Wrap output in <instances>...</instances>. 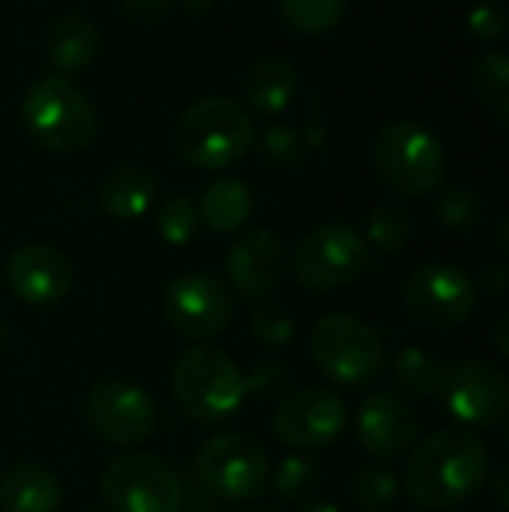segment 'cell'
Wrapping results in <instances>:
<instances>
[{"label":"cell","instance_id":"cell-31","mask_svg":"<svg viewBox=\"0 0 509 512\" xmlns=\"http://www.w3.org/2000/svg\"><path fill=\"white\" fill-rule=\"evenodd\" d=\"M249 327H252V336L267 348H282L294 339V318H291V312H285L276 303L255 309Z\"/></svg>","mask_w":509,"mask_h":512},{"label":"cell","instance_id":"cell-39","mask_svg":"<svg viewBox=\"0 0 509 512\" xmlns=\"http://www.w3.org/2000/svg\"><path fill=\"white\" fill-rule=\"evenodd\" d=\"M297 512H339V507L330 501H312V504H303Z\"/></svg>","mask_w":509,"mask_h":512},{"label":"cell","instance_id":"cell-11","mask_svg":"<svg viewBox=\"0 0 509 512\" xmlns=\"http://www.w3.org/2000/svg\"><path fill=\"white\" fill-rule=\"evenodd\" d=\"M165 318L189 342L222 336L234 318V300L222 279L210 273H183L165 288Z\"/></svg>","mask_w":509,"mask_h":512},{"label":"cell","instance_id":"cell-6","mask_svg":"<svg viewBox=\"0 0 509 512\" xmlns=\"http://www.w3.org/2000/svg\"><path fill=\"white\" fill-rule=\"evenodd\" d=\"M309 351L318 372L345 387L372 384L384 369L381 336L366 321L345 312H330L315 324Z\"/></svg>","mask_w":509,"mask_h":512},{"label":"cell","instance_id":"cell-8","mask_svg":"<svg viewBox=\"0 0 509 512\" xmlns=\"http://www.w3.org/2000/svg\"><path fill=\"white\" fill-rule=\"evenodd\" d=\"M198 483L222 501H255L270 480L267 453L240 432L207 438L195 453Z\"/></svg>","mask_w":509,"mask_h":512},{"label":"cell","instance_id":"cell-35","mask_svg":"<svg viewBox=\"0 0 509 512\" xmlns=\"http://www.w3.org/2000/svg\"><path fill=\"white\" fill-rule=\"evenodd\" d=\"M123 9L135 21H159L171 9V0H123Z\"/></svg>","mask_w":509,"mask_h":512},{"label":"cell","instance_id":"cell-43","mask_svg":"<svg viewBox=\"0 0 509 512\" xmlns=\"http://www.w3.org/2000/svg\"><path fill=\"white\" fill-rule=\"evenodd\" d=\"M6 339H9V330H6V324H3V318H0V351L6 348Z\"/></svg>","mask_w":509,"mask_h":512},{"label":"cell","instance_id":"cell-15","mask_svg":"<svg viewBox=\"0 0 509 512\" xmlns=\"http://www.w3.org/2000/svg\"><path fill=\"white\" fill-rule=\"evenodd\" d=\"M6 285L9 291L27 303V306H51V303H60L72 282H75V273H72V264L69 258L48 246V243H27V246H18L9 261H6Z\"/></svg>","mask_w":509,"mask_h":512},{"label":"cell","instance_id":"cell-20","mask_svg":"<svg viewBox=\"0 0 509 512\" xmlns=\"http://www.w3.org/2000/svg\"><path fill=\"white\" fill-rule=\"evenodd\" d=\"M99 54V30L84 15H63L48 30V60L57 72L72 75L93 63Z\"/></svg>","mask_w":509,"mask_h":512},{"label":"cell","instance_id":"cell-2","mask_svg":"<svg viewBox=\"0 0 509 512\" xmlns=\"http://www.w3.org/2000/svg\"><path fill=\"white\" fill-rule=\"evenodd\" d=\"M255 144V126L246 108L228 96H207L189 105L174 126L177 153L204 171L237 165Z\"/></svg>","mask_w":509,"mask_h":512},{"label":"cell","instance_id":"cell-14","mask_svg":"<svg viewBox=\"0 0 509 512\" xmlns=\"http://www.w3.org/2000/svg\"><path fill=\"white\" fill-rule=\"evenodd\" d=\"M444 408L471 429H492L509 417V378L486 360H459L447 369Z\"/></svg>","mask_w":509,"mask_h":512},{"label":"cell","instance_id":"cell-12","mask_svg":"<svg viewBox=\"0 0 509 512\" xmlns=\"http://www.w3.org/2000/svg\"><path fill=\"white\" fill-rule=\"evenodd\" d=\"M90 429L114 447H138L156 429L153 399L129 381H99L84 399Z\"/></svg>","mask_w":509,"mask_h":512},{"label":"cell","instance_id":"cell-3","mask_svg":"<svg viewBox=\"0 0 509 512\" xmlns=\"http://www.w3.org/2000/svg\"><path fill=\"white\" fill-rule=\"evenodd\" d=\"M171 393L195 423H222L246 402V375L222 348L192 345L171 369Z\"/></svg>","mask_w":509,"mask_h":512},{"label":"cell","instance_id":"cell-33","mask_svg":"<svg viewBox=\"0 0 509 512\" xmlns=\"http://www.w3.org/2000/svg\"><path fill=\"white\" fill-rule=\"evenodd\" d=\"M258 150L264 159H270L273 165H297L303 159V141L294 129L288 126H270L261 141Z\"/></svg>","mask_w":509,"mask_h":512},{"label":"cell","instance_id":"cell-7","mask_svg":"<svg viewBox=\"0 0 509 512\" xmlns=\"http://www.w3.org/2000/svg\"><path fill=\"white\" fill-rule=\"evenodd\" d=\"M372 264V249L360 231L345 222H327L309 231L291 258L294 279L309 291H336L357 282Z\"/></svg>","mask_w":509,"mask_h":512},{"label":"cell","instance_id":"cell-10","mask_svg":"<svg viewBox=\"0 0 509 512\" xmlns=\"http://www.w3.org/2000/svg\"><path fill=\"white\" fill-rule=\"evenodd\" d=\"M405 312L438 333L456 330L468 321L477 306V282L450 264H429L420 267L402 291Z\"/></svg>","mask_w":509,"mask_h":512},{"label":"cell","instance_id":"cell-19","mask_svg":"<svg viewBox=\"0 0 509 512\" xmlns=\"http://www.w3.org/2000/svg\"><path fill=\"white\" fill-rule=\"evenodd\" d=\"M156 201V180L138 165H117L99 183V207L120 222L141 219Z\"/></svg>","mask_w":509,"mask_h":512},{"label":"cell","instance_id":"cell-34","mask_svg":"<svg viewBox=\"0 0 509 512\" xmlns=\"http://www.w3.org/2000/svg\"><path fill=\"white\" fill-rule=\"evenodd\" d=\"M468 27H471V33L480 36V39H498V36H504V30H507V15H504V9L495 6V3H480V6L471 9Z\"/></svg>","mask_w":509,"mask_h":512},{"label":"cell","instance_id":"cell-21","mask_svg":"<svg viewBox=\"0 0 509 512\" xmlns=\"http://www.w3.org/2000/svg\"><path fill=\"white\" fill-rule=\"evenodd\" d=\"M294 93L297 72L285 57H264L243 78V99L261 114H282Z\"/></svg>","mask_w":509,"mask_h":512},{"label":"cell","instance_id":"cell-37","mask_svg":"<svg viewBox=\"0 0 509 512\" xmlns=\"http://www.w3.org/2000/svg\"><path fill=\"white\" fill-rule=\"evenodd\" d=\"M483 282H486V288H489V291L501 294V291L509 285V270H504V267H489V270H486V276H483Z\"/></svg>","mask_w":509,"mask_h":512},{"label":"cell","instance_id":"cell-5","mask_svg":"<svg viewBox=\"0 0 509 512\" xmlns=\"http://www.w3.org/2000/svg\"><path fill=\"white\" fill-rule=\"evenodd\" d=\"M375 168L393 192L423 198L441 189L447 156L429 129L411 120H396L375 141Z\"/></svg>","mask_w":509,"mask_h":512},{"label":"cell","instance_id":"cell-28","mask_svg":"<svg viewBox=\"0 0 509 512\" xmlns=\"http://www.w3.org/2000/svg\"><path fill=\"white\" fill-rule=\"evenodd\" d=\"M483 198L474 189H447L438 198V222L456 234H468L483 222Z\"/></svg>","mask_w":509,"mask_h":512},{"label":"cell","instance_id":"cell-40","mask_svg":"<svg viewBox=\"0 0 509 512\" xmlns=\"http://www.w3.org/2000/svg\"><path fill=\"white\" fill-rule=\"evenodd\" d=\"M498 249L509 258V216L501 222V228H498Z\"/></svg>","mask_w":509,"mask_h":512},{"label":"cell","instance_id":"cell-29","mask_svg":"<svg viewBox=\"0 0 509 512\" xmlns=\"http://www.w3.org/2000/svg\"><path fill=\"white\" fill-rule=\"evenodd\" d=\"M468 84L477 99L483 102H501V96L509 90V54L489 51L483 54L468 75Z\"/></svg>","mask_w":509,"mask_h":512},{"label":"cell","instance_id":"cell-17","mask_svg":"<svg viewBox=\"0 0 509 512\" xmlns=\"http://www.w3.org/2000/svg\"><path fill=\"white\" fill-rule=\"evenodd\" d=\"M228 279L246 297H267L285 276V246L273 231H249L228 252Z\"/></svg>","mask_w":509,"mask_h":512},{"label":"cell","instance_id":"cell-23","mask_svg":"<svg viewBox=\"0 0 509 512\" xmlns=\"http://www.w3.org/2000/svg\"><path fill=\"white\" fill-rule=\"evenodd\" d=\"M393 375L405 393L429 399V396L444 390L447 363L438 360L435 354L423 351V348H405V351H399V357L393 363Z\"/></svg>","mask_w":509,"mask_h":512},{"label":"cell","instance_id":"cell-44","mask_svg":"<svg viewBox=\"0 0 509 512\" xmlns=\"http://www.w3.org/2000/svg\"><path fill=\"white\" fill-rule=\"evenodd\" d=\"M240 512H279V510H273V507H246V510H240Z\"/></svg>","mask_w":509,"mask_h":512},{"label":"cell","instance_id":"cell-16","mask_svg":"<svg viewBox=\"0 0 509 512\" xmlns=\"http://www.w3.org/2000/svg\"><path fill=\"white\" fill-rule=\"evenodd\" d=\"M420 435V423L408 399L396 393H372L357 411V438L375 459L405 456Z\"/></svg>","mask_w":509,"mask_h":512},{"label":"cell","instance_id":"cell-18","mask_svg":"<svg viewBox=\"0 0 509 512\" xmlns=\"http://www.w3.org/2000/svg\"><path fill=\"white\" fill-rule=\"evenodd\" d=\"M60 501H63L60 480L42 465L21 462L0 474L3 512H57Z\"/></svg>","mask_w":509,"mask_h":512},{"label":"cell","instance_id":"cell-1","mask_svg":"<svg viewBox=\"0 0 509 512\" xmlns=\"http://www.w3.org/2000/svg\"><path fill=\"white\" fill-rule=\"evenodd\" d=\"M489 480V453L465 429H444L423 441L405 471L408 498L429 512L468 501Z\"/></svg>","mask_w":509,"mask_h":512},{"label":"cell","instance_id":"cell-4","mask_svg":"<svg viewBox=\"0 0 509 512\" xmlns=\"http://www.w3.org/2000/svg\"><path fill=\"white\" fill-rule=\"evenodd\" d=\"M27 135L51 153H78L93 144L99 117L90 99L63 75L39 78L21 102Z\"/></svg>","mask_w":509,"mask_h":512},{"label":"cell","instance_id":"cell-25","mask_svg":"<svg viewBox=\"0 0 509 512\" xmlns=\"http://www.w3.org/2000/svg\"><path fill=\"white\" fill-rule=\"evenodd\" d=\"M411 237V216L399 204H381L366 222V243L381 252H399Z\"/></svg>","mask_w":509,"mask_h":512},{"label":"cell","instance_id":"cell-9","mask_svg":"<svg viewBox=\"0 0 509 512\" xmlns=\"http://www.w3.org/2000/svg\"><path fill=\"white\" fill-rule=\"evenodd\" d=\"M102 498L111 512H180L183 483L159 456L123 453L102 471Z\"/></svg>","mask_w":509,"mask_h":512},{"label":"cell","instance_id":"cell-42","mask_svg":"<svg viewBox=\"0 0 509 512\" xmlns=\"http://www.w3.org/2000/svg\"><path fill=\"white\" fill-rule=\"evenodd\" d=\"M498 111H501V123L509 126V90L501 96V102H498Z\"/></svg>","mask_w":509,"mask_h":512},{"label":"cell","instance_id":"cell-22","mask_svg":"<svg viewBox=\"0 0 509 512\" xmlns=\"http://www.w3.org/2000/svg\"><path fill=\"white\" fill-rule=\"evenodd\" d=\"M249 213H252V192L237 177L213 180L198 201L201 222L216 234H231V231L243 228Z\"/></svg>","mask_w":509,"mask_h":512},{"label":"cell","instance_id":"cell-26","mask_svg":"<svg viewBox=\"0 0 509 512\" xmlns=\"http://www.w3.org/2000/svg\"><path fill=\"white\" fill-rule=\"evenodd\" d=\"M399 495V480L384 465H366L354 477V504L363 512H384Z\"/></svg>","mask_w":509,"mask_h":512},{"label":"cell","instance_id":"cell-41","mask_svg":"<svg viewBox=\"0 0 509 512\" xmlns=\"http://www.w3.org/2000/svg\"><path fill=\"white\" fill-rule=\"evenodd\" d=\"M183 6H186V12L201 15V12H207V9L213 6V0H183Z\"/></svg>","mask_w":509,"mask_h":512},{"label":"cell","instance_id":"cell-36","mask_svg":"<svg viewBox=\"0 0 509 512\" xmlns=\"http://www.w3.org/2000/svg\"><path fill=\"white\" fill-rule=\"evenodd\" d=\"M492 342H495L498 354L509 360V309L501 315V321L495 324V330H492Z\"/></svg>","mask_w":509,"mask_h":512},{"label":"cell","instance_id":"cell-24","mask_svg":"<svg viewBox=\"0 0 509 512\" xmlns=\"http://www.w3.org/2000/svg\"><path fill=\"white\" fill-rule=\"evenodd\" d=\"M279 9L285 24L306 36L330 33L345 18V0H282Z\"/></svg>","mask_w":509,"mask_h":512},{"label":"cell","instance_id":"cell-45","mask_svg":"<svg viewBox=\"0 0 509 512\" xmlns=\"http://www.w3.org/2000/svg\"><path fill=\"white\" fill-rule=\"evenodd\" d=\"M507 438H509V426H507Z\"/></svg>","mask_w":509,"mask_h":512},{"label":"cell","instance_id":"cell-30","mask_svg":"<svg viewBox=\"0 0 509 512\" xmlns=\"http://www.w3.org/2000/svg\"><path fill=\"white\" fill-rule=\"evenodd\" d=\"M321 480V471L306 456H285L273 471V492L285 501H294L306 495Z\"/></svg>","mask_w":509,"mask_h":512},{"label":"cell","instance_id":"cell-38","mask_svg":"<svg viewBox=\"0 0 509 512\" xmlns=\"http://www.w3.org/2000/svg\"><path fill=\"white\" fill-rule=\"evenodd\" d=\"M492 486H495V498L509 510V465L495 474V483Z\"/></svg>","mask_w":509,"mask_h":512},{"label":"cell","instance_id":"cell-32","mask_svg":"<svg viewBox=\"0 0 509 512\" xmlns=\"http://www.w3.org/2000/svg\"><path fill=\"white\" fill-rule=\"evenodd\" d=\"M291 366L282 360H264L258 363L249 375H246V396H258V399H279L282 393H288L291 387Z\"/></svg>","mask_w":509,"mask_h":512},{"label":"cell","instance_id":"cell-13","mask_svg":"<svg viewBox=\"0 0 509 512\" xmlns=\"http://www.w3.org/2000/svg\"><path fill=\"white\" fill-rule=\"evenodd\" d=\"M348 426V405L339 393L309 387L288 393L273 411V435L294 450H321L339 441Z\"/></svg>","mask_w":509,"mask_h":512},{"label":"cell","instance_id":"cell-27","mask_svg":"<svg viewBox=\"0 0 509 512\" xmlns=\"http://www.w3.org/2000/svg\"><path fill=\"white\" fill-rule=\"evenodd\" d=\"M198 225H201L198 204L189 201L186 195L168 198L156 213V231L168 246H186L198 234Z\"/></svg>","mask_w":509,"mask_h":512}]
</instances>
